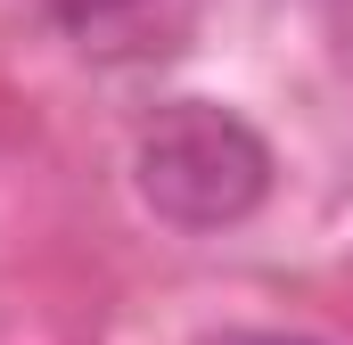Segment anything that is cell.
Returning <instances> with one entry per match:
<instances>
[{"label":"cell","mask_w":353,"mask_h":345,"mask_svg":"<svg viewBox=\"0 0 353 345\" xmlns=\"http://www.w3.org/2000/svg\"><path fill=\"white\" fill-rule=\"evenodd\" d=\"M132 181L157 222L173 230H230L271 197V140L222 99H173L140 124Z\"/></svg>","instance_id":"cell-1"},{"label":"cell","mask_w":353,"mask_h":345,"mask_svg":"<svg viewBox=\"0 0 353 345\" xmlns=\"http://www.w3.org/2000/svg\"><path fill=\"white\" fill-rule=\"evenodd\" d=\"M74 41H90V50H107V41H132L148 17H157V0H41Z\"/></svg>","instance_id":"cell-2"}]
</instances>
